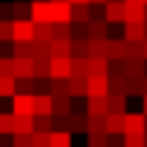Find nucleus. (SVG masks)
Instances as JSON below:
<instances>
[{
  "instance_id": "obj_54",
  "label": "nucleus",
  "mask_w": 147,
  "mask_h": 147,
  "mask_svg": "<svg viewBox=\"0 0 147 147\" xmlns=\"http://www.w3.org/2000/svg\"><path fill=\"white\" fill-rule=\"evenodd\" d=\"M71 3H91V0H71Z\"/></svg>"
},
{
  "instance_id": "obj_55",
  "label": "nucleus",
  "mask_w": 147,
  "mask_h": 147,
  "mask_svg": "<svg viewBox=\"0 0 147 147\" xmlns=\"http://www.w3.org/2000/svg\"><path fill=\"white\" fill-rule=\"evenodd\" d=\"M125 3H144V0H125Z\"/></svg>"
},
{
  "instance_id": "obj_41",
  "label": "nucleus",
  "mask_w": 147,
  "mask_h": 147,
  "mask_svg": "<svg viewBox=\"0 0 147 147\" xmlns=\"http://www.w3.org/2000/svg\"><path fill=\"white\" fill-rule=\"evenodd\" d=\"M108 76H125V59H108Z\"/></svg>"
},
{
  "instance_id": "obj_56",
  "label": "nucleus",
  "mask_w": 147,
  "mask_h": 147,
  "mask_svg": "<svg viewBox=\"0 0 147 147\" xmlns=\"http://www.w3.org/2000/svg\"><path fill=\"white\" fill-rule=\"evenodd\" d=\"M14 3H31V0H14Z\"/></svg>"
},
{
  "instance_id": "obj_53",
  "label": "nucleus",
  "mask_w": 147,
  "mask_h": 147,
  "mask_svg": "<svg viewBox=\"0 0 147 147\" xmlns=\"http://www.w3.org/2000/svg\"><path fill=\"white\" fill-rule=\"evenodd\" d=\"M93 6H105V3H108V0H91Z\"/></svg>"
},
{
  "instance_id": "obj_7",
  "label": "nucleus",
  "mask_w": 147,
  "mask_h": 147,
  "mask_svg": "<svg viewBox=\"0 0 147 147\" xmlns=\"http://www.w3.org/2000/svg\"><path fill=\"white\" fill-rule=\"evenodd\" d=\"M105 130H108V136H125V113H108Z\"/></svg>"
},
{
  "instance_id": "obj_42",
  "label": "nucleus",
  "mask_w": 147,
  "mask_h": 147,
  "mask_svg": "<svg viewBox=\"0 0 147 147\" xmlns=\"http://www.w3.org/2000/svg\"><path fill=\"white\" fill-rule=\"evenodd\" d=\"M0 76H14V57H0Z\"/></svg>"
},
{
  "instance_id": "obj_52",
  "label": "nucleus",
  "mask_w": 147,
  "mask_h": 147,
  "mask_svg": "<svg viewBox=\"0 0 147 147\" xmlns=\"http://www.w3.org/2000/svg\"><path fill=\"white\" fill-rule=\"evenodd\" d=\"M142 57H144V62H147V40L142 42Z\"/></svg>"
},
{
  "instance_id": "obj_37",
  "label": "nucleus",
  "mask_w": 147,
  "mask_h": 147,
  "mask_svg": "<svg viewBox=\"0 0 147 147\" xmlns=\"http://www.w3.org/2000/svg\"><path fill=\"white\" fill-rule=\"evenodd\" d=\"M54 40H71V23H54Z\"/></svg>"
},
{
  "instance_id": "obj_6",
  "label": "nucleus",
  "mask_w": 147,
  "mask_h": 147,
  "mask_svg": "<svg viewBox=\"0 0 147 147\" xmlns=\"http://www.w3.org/2000/svg\"><path fill=\"white\" fill-rule=\"evenodd\" d=\"M91 20V3H71V23L74 26H88Z\"/></svg>"
},
{
  "instance_id": "obj_32",
  "label": "nucleus",
  "mask_w": 147,
  "mask_h": 147,
  "mask_svg": "<svg viewBox=\"0 0 147 147\" xmlns=\"http://www.w3.org/2000/svg\"><path fill=\"white\" fill-rule=\"evenodd\" d=\"M0 136H14V113H0Z\"/></svg>"
},
{
  "instance_id": "obj_17",
  "label": "nucleus",
  "mask_w": 147,
  "mask_h": 147,
  "mask_svg": "<svg viewBox=\"0 0 147 147\" xmlns=\"http://www.w3.org/2000/svg\"><path fill=\"white\" fill-rule=\"evenodd\" d=\"M127 11H125V23H144V3H125Z\"/></svg>"
},
{
  "instance_id": "obj_25",
  "label": "nucleus",
  "mask_w": 147,
  "mask_h": 147,
  "mask_svg": "<svg viewBox=\"0 0 147 147\" xmlns=\"http://www.w3.org/2000/svg\"><path fill=\"white\" fill-rule=\"evenodd\" d=\"M51 147H74V136L68 130H54L51 133Z\"/></svg>"
},
{
  "instance_id": "obj_34",
  "label": "nucleus",
  "mask_w": 147,
  "mask_h": 147,
  "mask_svg": "<svg viewBox=\"0 0 147 147\" xmlns=\"http://www.w3.org/2000/svg\"><path fill=\"white\" fill-rule=\"evenodd\" d=\"M51 96H71V93H68V79L51 76Z\"/></svg>"
},
{
  "instance_id": "obj_23",
  "label": "nucleus",
  "mask_w": 147,
  "mask_h": 147,
  "mask_svg": "<svg viewBox=\"0 0 147 147\" xmlns=\"http://www.w3.org/2000/svg\"><path fill=\"white\" fill-rule=\"evenodd\" d=\"M108 113H127V96H113V93H108Z\"/></svg>"
},
{
  "instance_id": "obj_29",
  "label": "nucleus",
  "mask_w": 147,
  "mask_h": 147,
  "mask_svg": "<svg viewBox=\"0 0 147 147\" xmlns=\"http://www.w3.org/2000/svg\"><path fill=\"white\" fill-rule=\"evenodd\" d=\"M34 76H51V57H34Z\"/></svg>"
},
{
  "instance_id": "obj_24",
  "label": "nucleus",
  "mask_w": 147,
  "mask_h": 147,
  "mask_svg": "<svg viewBox=\"0 0 147 147\" xmlns=\"http://www.w3.org/2000/svg\"><path fill=\"white\" fill-rule=\"evenodd\" d=\"M14 93H17L14 76H0V99H11Z\"/></svg>"
},
{
  "instance_id": "obj_61",
  "label": "nucleus",
  "mask_w": 147,
  "mask_h": 147,
  "mask_svg": "<svg viewBox=\"0 0 147 147\" xmlns=\"http://www.w3.org/2000/svg\"><path fill=\"white\" fill-rule=\"evenodd\" d=\"M144 6H147V0H144Z\"/></svg>"
},
{
  "instance_id": "obj_39",
  "label": "nucleus",
  "mask_w": 147,
  "mask_h": 147,
  "mask_svg": "<svg viewBox=\"0 0 147 147\" xmlns=\"http://www.w3.org/2000/svg\"><path fill=\"white\" fill-rule=\"evenodd\" d=\"M14 20H31V3H14Z\"/></svg>"
},
{
  "instance_id": "obj_11",
  "label": "nucleus",
  "mask_w": 147,
  "mask_h": 147,
  "mask_svg": "<svg viewBox=\"0 0 147 147\" xmlns=\"http://www.w3.org/2000/svg\"><path fill=\"white\" fill-rule=\"evenodd\" d=\"M68 93H71V99L88 96V76H68Z\"/></svg>"
},
{
  "instance_id": "obj_16",
  "label": "nucleus",
  "mask_w": 147,
  "mask_h": 147,
  "mask_svg": "<svg viewBox=\"0 0 147 147\" xmlns=\"http://www.w3.org/2000/svg\"><path fill=\"white\" fill-rule=\"evenodd\" d=\"M108 113V96H88V116H105Z\"/></svg>"
},
{
  "instance_id": "obj_3",
  "label": "nucleus",
  "mask_w": 147,
  "mask_h": 147,
  "mask_svg": "<svg viewBox=\"0 0 147 147\" xmlns=\"http://www.w3.org/2000/svg\"><path fill=\"white\" fill-rule=\"evenodd\" d=\"M31 40H34V23L14 20V42H31Z\"/></svg>"
},
{
  "instance_id": "obj_50",
  "label": "nucleus",
  "mask_w": 147,
  "mask_h": 147,
  "mask_svg": "<svg viewBox=\"0 0 147 147\" xmlns=\"http://www.w3.org/2000/svg\"><path fill=\"white\" fill-rule=\"evenodd\" d=\"M142 113L147 116V96H142Z\"/></svg>"
},
{
  "instance_id": "obj_18",
  "label": "nucleus",
  "mask_w": 147,
  "mask_h": 147,
  "mask_svg": "<svg viewBox=\"0 0 147 147\" xmlns=\"http://www.w3.org/2000/svg\"><path fill=\"white\" fill-rule=\"evenodd\" d=\"M54 99V116H71L74 113V99L71 96H51Z\"/></svg>"
},
{
  "instance_id": "obj_28",
  "label": "nucleus",
  "mask_w": 147,
  "mask_h": 147,
  "mask_svg": "<svg viewBox=\"0 0 147 147\" xmlns=\"http://www.w3.org/2000/svg\"><path fill=\"white\" fill-rule=\"evenodd\" d=\"M71 59H88V40H71Z\"/></svg>"
},
{
  "instance_id": "obj_35",
  "label": "nucleus",
  "mask_w": 147,
  "mask_h": 147,
  "mask_svg": "<svg viewBox=\"0 0 147 147\" xmlns=\"http://www.w3.org/2000/svg\"><path fill=\"white\" fill-rule=\"evenodd\" d=\"M122 147H147L144 144V133H125L122 136Z\"/></svg>"
},
{
  "instance_id": "obj_2",
  "label": "nucleus",
  "mask_w": 147,
  "mask_h": 147,
  "mask_svg": "<svg viewBox=\"0 0 147 147\" xmlns=\"http://www.w3.org/2000/svg\"><path fill=\"white\" fill-rule=\"evenodd\" d=\"M108 59H127V40L108 37Z\"/></svg>"
},
{
  "instance_id": "obj_20",
  "label": "nucleus",
  "mask_w": 147,
  "mask_h": 147,
  "mask_svg": "<svg viewBox=\"0 0 147 147\" xmlns=\"http://www.w3.org/2000/svg\"><path fill=\"white\" fill-rule=\"evenodd\" d=\"M88 76H108V59L88 57Z\"/></svg>"
},
{
  "instance_id": "obj_14",
  "label": "nucleus",
  "mask_w": 147,
  "mask_h": 147,
  "mask_svg": "<svg viewBox=\"0 0 147 147\" xmlns=\"http://www.w3.org/2000/svg\"><path fill=\"white\" fill-rule=\"evenodd\" d=\"M88 40H108V23L105 20H88Z\"/></svg>"
},
{
  "instance_id": "obj_48",
  "label": "nucleus",
  "mask_w": 147,
  "mask_h": 147,
  "mask_svg": "<svg viewBox=\"0 0 147 147\" xmlns=\"http://www.w3.org/2000/svg\"><path fill=\"white\" fill-rule=\"evenodd\" d=\"M0 20H14V3H0Z\"/></svg>"
},
{
  "instance_id": "obj_44",
  "label": "nucleus",
  "mask_w": 147,
  "mask_h": 147,
  "mask_svg": "<svg viewBox=\"0 0 147 147\" xmlns=\"http://www.w3.org/2000/svg\"><path fill=\"white\" fill-rule=\"evenodd\" d=\"M31 147H51V133H31Z\"/></svg>"
},
{
  "instance_id": "obj_8",
  "label": "nucleus",
  "mask_w": 147,
  "mask_h": 147,
  "mask_svg": "<svg viewBox=\"0 0 147 147\" xmlns=\"http://www.w3.org/2000/svg\"><path fill=\"white\" fill-rule=\"evenodd\" d=\"M125 76L127 79H144L147 76V62L144 59H125Z\"/></svg>"
},
{
  "instance_id": "obj_47",
  "label": "nucleus",
  "mask_w": 147,
  "mask_h": 147,
  "mask_svg": "<svg viewBox=\"0 0 147 147\" xmlns=\"http://www.w3.org/2000/svg\"><path fill=\"white\" fill-rule=\"evenodd\" d=\"M130 96H142V79H127V99Z\"/></svg>"
},
{
  "instance_id": "obj_51",
  "label": "nucleus",
  "mask_w": 147,
  "mask_h": 147,
  "mask_svg": "<svg viewBox=\"0 0 147 147\" xmlns=\"http://www.w3.org/2000/svg\"><path fill=\"white\" fill-rule=\"evenodd\" d=\"M142 96H147V76L142 79Z\"/></svg>"
},
{
  "instance_id": "obj_13",
  "label": "nucleus",
  "mask_w": 147,
  "mask_h": 147,
  "mask_svg": "<svg viewBox=\"0 0 147 147\" xmlns=\"http://www.w3.org/2000/svg\"><path fill=\"white\" fill-rule=\"evenodd\" d=\"M88 96H108V76H88Z\"/></svg>"
},
{
  "instance_id": "obj_9",
  "label": "nucleus",
  "mask_w": 147,
  "mask_h": 147,
  "mask_svg": "<svg viewBox=\"0 0 147 147\" xmlns=\"http://www.w3.org/2000/svg\"><path fill=\"white\" fill-rule=\"evenodd\" d=\"M51 76L68 79L71 76V57H51Z\"/></svg>"
},
{
  "instance_id": "obj_49",
  "label": "nucleus",
  "mask_w": 147,
  "mask_h": 147,
  "mask_svg": "<svg viewBox=\"0 0 147 147\" xmlns=\"http://www.w3.org/2000/svg\"><path fill=\"white\" fill-rule=\"evenodd\" d=\"M0 57H14V42H0Z\"/></svg>"
},
{
  "instance_id": "obj_46",
  "label": "nucleus",
  "mask_w": 147,
  "mask_h": 147,
  "mask_svg": "<svg viewBox=\"0 0 147 147\" xmlns=\"http://www.w3.org/2000/svg\"><path fill=\"white\" fill-rule=\"evenodd\" d=\"M17 82V93H34V76L28 79H14Z\"/></svg>"
},
{
  "instance_id": "obj_43",
  "label": "nucleus",
  "mask_w": 147,
  "mask_h": 147,
  "mask_svg": "<svg viewBox=\"0 0 147 147\" xmlns=\"http://www.w3.org/2000/svg\"><path fill=\"white\" fill-rule=\"evenodd\" d=\"M88 147H108V133H88Z\"/></svg>"
},
{
  "instance_id": "obj_57",
  "label": "nucleus",
  "mask_w": 147,
  "mask_h": 147,
  "mask_svg": "<svg viewBox=\"0 0 147 147\" xmlns=\"http://www.w3.org/2000/svg\"><path fill=\"white\" fill-rule=\"evenodd\" d=\"M108 3H125V0H108Z\"/></svg>"
},
{
  "instance_id": "obj_30",
  "label": "nucleus",
  "mask_w": 147,
  "mask_h": 147,
  "mask_svg": "<svg viewBox=\"0 0 147 147\" xmlns=\"http://www.w3.org/2000/svg\"><path fill=\"white\" fill-rule=\"evenodd\" d=\"M14 133H34V116H14Z\"/></svg>"
},
{
  "instance_id": "obj_19",
  "label": "nucleus",
  "mask_w": 147,
  "mask_h": 147,
  "mask_svg": "<svg viewBox=\"0 0 147 147\" xmlns=\"http://www.w3.org/2000/svg\"><path fill=\"white\" fill-rule=\"evenodd\" d=\"M108 93L127 96V76H108Z\"/></svg>"
},
{
  "instance_id": "obj_33",
  "label": "nucleus",
  "mask_w": 147,
  "mask_h": 147,
  "mask_svg": "<svg viewBox=\"0 0 147 147\" xmlns=\"http://www.w3.org/2000/svg\"><path fill=\"white\" fill-rule=\"evenodd\" d=\"M0 42H14V20H0Z\"/></svg>"
},
{
  "instance_id": "obj_15",
  "label": "nucleus",
  "mask_w": 147,
  "mask_h": 147,
  "mask_svg": "<svg viewBox=\"0 0 147 147\" xmlns=\"http://www.w3.org/2000/svg\"><path fill=\"white\" fill-rule=\"evenodd\" d=\"M34 76V59H17L14 57V79H28Z\"/></svg>"
},
{
  "instance_id": "obj_60",
  "label": "nucleus",
  "mask_w": 147,
  "mask_h": 147,
  "mask_svg": "<svg viewBox=\"0 0 147 147\" xmlns=\"http://www.w3.org/2000/svg\"><path fill=\"white\" fill-rule=\"evenodd\" d=\"M144 26H147V9H144Z\"/></svg>"
},
{
  "instance_id": "obj_22",
  "label": "nucleus",
  "mask_w": 147,
  "mask_h": 147,
  "mask_svg": "<svg viewBox=\"0 0 147 147\" xmlns=\"http://www.w3.org/2000/svg\"><path fill=\"white\" fill-rule=\"evenodd\" d=\"M88 57L108 59V40H88Z\"/></svg>"
},
{
  "instance_id": "obj_45",
  "label": "nucleus",
  "mask_w": 147,
  "mask_h": 147,
  "mask_svg": "<svg viewBox=\"0 0 147 147\" xmlns=\"http://www.w3.org/2000/svg\"><path fill=\"white\" fill-rule=\"evenodd\" d=\"M11 147H31V133H14L11 136Z\"/></svg>"
},
{
  "instance_id": "obj_58",
  "label": "nucleus",
  "mask_w": 147,
  "mask_h": 147,
  "mask_svg": "<svg viewBox=\"0 0 147 147\" xmlns=\"http://www.w3.org/2000/svg\"><path fill=\"white\" fill-rule=\"evenodd\" d=\"M31 3H48V0H31Z\"/></svg>"
},
{
  "instance_id": "obj_26",
  "label": "nucleus",
  "mask_w": 147,
  "mask_h": 147,
  "mask_svg": "<svg viewBox=\"0 0 147 147\" xmlns=\"http://www.w3.org/2000/svg\"><path fill=\"white\" fill-rule=\"evenodd\" d=\"M14 57L17 59H34V40L31 42H14Z\"/></svg>"
},
{
  "instance_id": "obj_10",
  "label": "nucleus",
  "mask_w": 147,
  "mask_h": 147,
  "mask_svg": "<svg viewBox=\"0 0 147 147\" xmlns=\"http://www.w3.org/2000/svg\"><path fill=\"white\" fill-rule=\"evenodd\" d=\"M125 11L127 6L125 3H105V23H125Z\"/></svg>"
},
{
  "instance_id": "obj_5",
  "label": "nucleus",
  "mask_w": 147,
  "mask_h": 147,
  "mask_svg": "<svg viewBox=\"0 0 147 147\" xmlns=\"http://www.w3.org/2000/svg\"><path fill=\"white\" fill-rule=\"evenodd\" d=\"M147 116L144 113H125V133H144Z\"/></svg>"
},
{
  "instance_id": "obj_40",
  "label": "nucleus",
  "mask_w": 147,
  "mask_h": 147,
  "mask_svg": "<svg viewBox=\"0 0 147 147\" xmlns=\"http://www.w3.org/2000/svg\"><path fill=\"white\" fill-rule=\"evenodd\" d=\"M71 76H88V59H71Z\"/></svg>"
},
{
  "instance_id": "obj_36",
  "label": "nucleus",
  "mask_w": 147,
  "mask_h": 147,
  "mask_svg": "<svg viewBox=\"0 0 147 147\" xmlns=\"http://www.w3.org/2000/svg\"><path fill=\"white\" fill-rule=\"evenodd\" d=\"M51 93V76H34V96Z\"/></svg>"
},
{
  "instance_id": "obj_31",
  "label": "nucleus",
  "mask_w": 147,
  "mask_h": 147,
  "mask_svg": "<svg viewBox=\"0 0 147 147\" xmlns=\"http://www.w3.org/2000/svg\"><path fill=\"white\" fill-rule=\"evenodd\" d=\"M34 133H54V116H34Z\"/></svg>"
},
{
  "instance_id": "obj_1",
  "label": "nucleus",
  "mask_w": 147,
  "mask_h": 147,
  "mask_svg": "<svg viewBox=\"0 0 147 147\" xmlns=\"http://www.w3.org/2000/svg\"><path fill=\"white\" fill-rule=\"evenodd\" d=\"M11 113L14 116H34V93H14L11 96Z\"/></svg>"
},
{
  "instance_id": "obj_12",
  "label": "nucleus",
  "mask_w": 147,
  "mask_h": 147,
  "mask_svg": "<svg viewBox=\"0 0 147 147\" xmlns=\"http://www.w3.org/2000/svg\"><path fill=\"white\" fill-rule=\"evenodd\" d=\"M34 116H54V99H51V93L34 96Z\"/></svg>"
},
{
  "instance_id": "obj_21",
  "label": "nucleus",
  "mask_w": 147,
  "mask_h": 147,
  "mask_svg": "<svg viewBox=\"0 0 147 147\" xmlns=\"http://www.w3.org/2000/svg\"><path fill=\"white\" fill-rule=\"evenodd\" d=\"M34 40L37 42H51V40H54L51 23H34Z\"/></svg>"
},
{
  "instance_id": "obj_4",
  "label": "nucleus",
  "mask_w": 147,
  "mask_h": 147,
  "mask_svg": "<svg viewBox=\"0 0 147 147\" xmlns=\"http://www.w3.org/2000/svg\"><path fill=\"white\" fill-rule=\"evenodd\" d=\"M122 37H125L127 42H144V40H147V28H144V23H125V31H122Z\"/></svg>"
},
{
  "instance_id": "obj_27",
  "label": "nucleus",
  "mask_w": 147,
  "mask_h": 147,
  "mask_svg": "<svg viewBox=\"0 0 147 147\" xmlns=\"http://www.w3.org/2000/svg\"><path fill=\"white\" fill-rule=\"evenodd\" d=\"M51 57H71V40H51Z\"/></svg>"
},
{
  "instance_id": "obj_38",
  "label": "nucleus",
  "mask_w": 147,
  "mask_h": 147,
  "mask_svg": "<svg viewBox=\"0 0 147 147\" xmlns=\"http://www.w3.org/2000/svg\"><path fill=\"white\" fill-rule=\"evenodd\" d=\"M88 133H108L105 130V116H88Z\"/></svg>"
},
{
  "instance_id": "obj_59",
  "label": "nucleus",
  "mask_w": 147,
  "mask_h": 147,
  "mask_svg": "<svg viewBox=\"0 0 147 147\" xmlns=\"http://www.w3.org/2000/svg\"><path fill=\"white\" fill-rule=\"evenodd\" d=\"M54 3H71V0H54Z\"/></svg>"
}]
</instances>
